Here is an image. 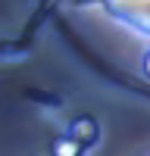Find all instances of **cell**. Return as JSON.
<instances>
[{"instance_id":"obj_4","label":"cell","mask_w":150,"mask_h":156,"mask_svg":"<svg viewBox=\"0 0 150 156\" xmlns=\"http://www.w3.org/2000/svg\"><path fill=\"white\" fill-rule=\"evenodd\" d=\"M141 72H144V78H150V47L144 50V56H141Z\"/></svg>"},{"instance_id":"obj_2","label":"cell","mask_w":150,"mask_h":156,"mask_svg":"<svg viewBox=\"0 0 150 156\" xmlns=\"http://www.w3.org/2000/svg\"><path fill=\"white\" fill-rule=\"evenodd\" d=\"M72 137L78 140L81 147H91V140L97 137V128H94V122H91V119H78V122L72 125Z\"/></svg>"},{"instance_id":"obj_3","label":"cell","mask_w":150,"mask_h":156,"mask_svg":"<svg viewBox=\"0 0 150 156\" xmlns=\"http://www.w3.org/2000/svg\"><path fill=\"white\" fill-rule=\"evenodd\" d=\"M50 153H53V156H81V144L72 134L69 137H56L53 147H50Z\"/></svg>"},{"instance_id":"obj_1","label":"cell","mask_w":150,"mask_h":156,"mask_svg":"<svg viewBox=\"0 0 150 156\" xmlns=\"http://www.w3.org/2000/svg\"><path fill=\"white\" fill-rule=\"evenodd\" d=\"M97 3L119 28L150 44V0H97Z\"/></svg>"}]
</instances>
